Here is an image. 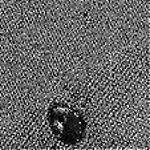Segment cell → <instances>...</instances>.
<instances>
[{
  "instance_id": "6da1fadb",
  "label": "cell",
  "mask_w": 150,
  "mask_h": 150,
  "mask_svg": "<svg viewBox=\"0 0 150 150\" xmlns=\"http://www.w3.org/2000/svg\"><path fill=\"white\" fill-rule=\"evenodd\" d=\"M51 132L59 141L67 145L81 142L86 133V122L79 110L62 102H53L48 108Z\"/></svg>"
}]
</instances>
